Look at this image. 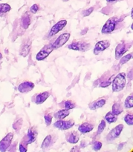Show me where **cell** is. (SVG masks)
I'll list each match as a JSON object with an SVG mask.
<instances>
[{"mask_svg":"<svg viewBox=\"0 0 133 152\" xmlns=\"http://www.w3.org/2000/svg\"><path fill=\"white\" fill-rule=\"evenodd\" d=\"M10 9H11V7L8 4H6V3L1 4H0V14L10 11Z\"/></svg>","mask_w":133,"mask_h":152,"instance_id":"cell-25","label":"cell"},{"mask_svg":"<svg viewBox=\"0 0 133 152\" xmlns=\"http://www.w3.org/2000/svg\"><path fill=\"white\" fill-rule=\"evenodd\" d=\"M120 22V20L118 17H112L109 19L107 21L104 25L103 26L102 30H101V33L104 34H111L112 32L116 29L117 27V24Z\"/></svg>","mask_w":133,"mask_h":152,"instance_id":"cell-2","label":"cell"},{"mask_svg":"<svg viewBox=\"0 0 133 152\" xmlns=\"http://www.w3.org/2000/svg\"><path fill=\"white\" fill-rule=\"evenodd\" d=\"M75 103L72 102L71 100H67L65 101V109H68V110H71L72 108H75Z\"/></svg>","mask_w":133,"mask_h":152,"instance_id":"cell-29","label":"cell"},{"mask_svg":"<svg viewBox=\"0 0 133 152\" xmlns=\"http://www.w3.org/2000/svg\"><path fill=\"white\" fill-rule=\"evenodd\" d=\"M74 126V123L72 120L65 121L63 120H59L54 123V126L60 130H68Z\"/></svg>","mask_w":133,"mask_h":152,"instance_id":"cell-8","label":"cell"},{"mask_svg":"<svg viewBox=\"0 0 133 152\" xmlns=\"http://www.w3.org/2000/svg\"><path fill=\"white\" fill-rule=\"evenodd\" d=\"M13 137V133H8L0 141V151L4 152L7 151V149L10 147V144H11Z\"/></svg>","mask_w":133,"mask_h":152,"instance_id":"cell-7","label":"cell"},{"mask_svg":"<svg viewBox=\"0 0 133 152\" xmlns=\"http://www.w3.org/2000/svg\"><path fill=\"white\" fill-rule=\"evenodd\" d=\"M106 128V122L105 120H101V123L99 124V126H98V132H97V134L99 135L101 134V133H102L103 132H104V129Z\"/></svg>","mask_w":133,"mask_h":152,"instance_id":"cell-27","label":"cell"},{"mask_svg":"<svg viewBox=\"0 0 133 152\" xmlns=\"http://www.w3.org/2000/svg\"><path fill=\"white\" fill-rule=\"evenodd\" d=\"M30 24H31V18H30V16L28 13H25L22 18V25L25 29H27V28L29 27Z\"/></svg>","mask_w":133,"mask_h":152,"instance_id":"cell-19","label":"cell"},{"mask_svg":"<svg viewBox=\"0 0 133 152\" xmlns=\"http://www.w3.org/2000/svg\"><path fill=\"white\" fill-rule=\"evenodd\" d=\"M51 141H52V137L51 135H48L46 138L43 140V143L41 145V148L43 149H46V148H48L49 146L51 144Z\"/></svg>","mask_w":133,"mask_h":152,"instance_id":"cell-23","label":"cell"},{"mask_svg":"<svg viewBox=\"0 0 133 152\" xmlns=\"http://www.w3.org/2000/svg\"><path fill=\"white\" fill-rule=\"evenodd\" d=\"M49 96H50V94L48 91H45L43 92V93L37 94V96H36V104L40 105V104L43 103V102L49 97Z\"/></svg>","mask_w":133,"mask_h":152,"instance_id":"cell-16","label":"cell"},{"mask_svg":"<svg viewBox=\"0 0 133 152\" xmlns=\"http://www.w3.org/2000/svg\"><path fill=\"white\" fill-rule=\"evenodd\" d=\"M39 10V6L37 4H34L30 8V11L33 13H36Z\"/></svg>","mask_w":133,"mask_h":152,"instance_id":"cell-33","label":"cell"},{"mask_svg":"<svg viewBox=\"0 0 133 152\" xmlns=\"http://www.w3.org/2000/svg\"><path fill=\"white\" fill-rule=\"evenodd\" d=\"M107 101H106L105 99H99V100H97L95 102H92L89 105V108L91 110H96L98 108H102L104 105L106 104Z\"/></svg>","mask_w":133,"mask_h":152,"instance_id":"cell-17","label":"cell"},{"mask_svg":"<svg viewBox=\"0 0 133 152\" xmlns=\"http://www.w3.org/2000/svg\"><path fill=\"white\" fill-rule=\"evenodd\" d=\"M79 135L76 132H71L70 133L67 134L66 140L67 142H70L71 144L77 143L79 141Z\"/></svg>","mask_w":133,"mask_h":152,"instance_id":"cell-15","label":"cell"},{"mask_svg":"<svg viewBox=\"0 0 133 152\" xmlns=\"http://www.w3.org/2000/svg\"><path fill=\"white\" fill-rule=\"evenodd\" d=\"M1 57H2V56H1V53H0V59H1Z\"/></svg>","mask_w":133,"mask_h":152,"instance_id":"cell-38","label":"cell"},{"mask_svg":"<svg viewBox=\"0 0 133 152\" xmlns=\"http://www.w3.org/2000/svg\"><path fill=\"white\" fill-rule=\"evenodd\" d=\"M67 25V21L63 19V20H60L59 22H57L51 28V29L50 30V32L48 34V37H52L54 35H56L57 34L60 32V31H62Z\"/></svg>","mask_w":133,"mask_h":152,"instance_id":"cell-6","label":"cell"},{"mask_svg":"<svg viewBox=\"0 0 133 152\" xmlns=\"http://www.w3.org/2000/svg\"><path fill=\"white\" fill-rule=\"evenodd\" d=\"M68 1V0H63V1Z\"/></svg>","mask_w":133,"mask_h":152,"instance_id":"cell-39","label":"cell"},{"mask_svg":"<svg viewBox=\"0 0 133 152\" xmlns=\"http://www.w3.org/2000/svg\"><path fill=\"white\" fill-rule=\"evenodd\" d=\"M105 120L109 123H114L117 121L118 117L117 115L113 114L112 112H108L105 116Z\"/></svg>","mask_w":133,"mask_h":152,"instance_id":"cell-20","label":"cell"},{"mask_svg":"<svg viewBox=\"0 0 133 152\" xmlns=\"http://www.w3.org/2000/svg\"><path fill=\"white\" fill-rule=\"evenodd\" d=\"M70 114V111L68 109L60 110L54 114V117L57 120H63Z\"/></svg>","mask_w":133,"mask_h":152,"instance_id":"cell-18","label":"cell"},{"mask_svg":"<svg viewBox=\"0 0 133 152\" xmlns=\"http://www.w3.org/2000/svg\"><path fill=\"white\" fill-rule=\"evenodd\" d=\"M132 53H129V54L126 55L125 56H123V57L120 60V65H124V64H126V62H129V60H130L131 59H132Z\"/></svg>","mask_w":133,"mask_h":152,"instance_id":"cell-26","label":"cell"},{"mask_svg":"<svg viewBox=\"0 0 133 152\" xmlns=\"http://www.w3.org/2000/svg\"><path fill=\"white\" fill-rule=\"evenodd\" d=\"M94 7H90V8L87 9V10H85L83 11V16H88L91 14V13L93 12Z\"/></svg>","mask_w":133,"mask_h":152,"instance_id":"cell-32","label":"cell"},{"mask_svg":"<svg viewBox=\"0 0 133 152\" xmlns=\"http://www.w3.org/2000/svg\"><path fill=\"white\" fill-rule=\"evenodd\" d=\"M125 142L124 143H121V144H119V145H118V150H119V151H120V150H121L122 148H123V145H125Z\"/></svg>","mask_w":133,"mask_h":152,"instance_id":"cell-36","label":"cell"},{"mask_svg":"<svg viewBox=\"0 0 133 152\" xmlns=\"http://www.w3.org/2000/svg\"><path fill=\"white\" fill-rule=\"evenodd\" d=\"M19 151H21V152L27 151V148L25 146H24L22 143L19 145Z\"/></svg>","mask_w":133,"mask_h":152,"instance_id":"cell-35","label":"cell"},{"mask_svg":"<svg viewBox=\"0 0 133 152\" xmlns=\"http://www.w3.org/2000/svg\"><path fill=\"white\" fill-rule=\"evenodd\" d=\"M34 83L29 81H25L19 85V87H18V91H19L20 93L25 94L31 91V90L34 89Z\"/></svg>","mask_w":133,"mask_h":152,"instance_id":"cell-12","label":"cell"},{"mask_svg":"<svg viewBox=\"0 0 133 152\" xmlns=\"http://www.w3.org/2000/svg\"><path fill=\"white\" fill-rule=\"evenodd\" d=\"M37 132L35 129H34V128H31V129L28 130V134H27V137H28V139L25 141V144L28 145V144L33 143V142L35 141L36 137H37Z\"/></svg>","mask_w":133,"mask_h":152,"instance_id":"cell-13","label":"cell"},{"mask_svg":"<svg viewBox=\"0 0 133 152\" xmlns=\"http://www.w3.org/2000/svg\"><path fill=\"white\" fill-rule=\"evenodd\" d=\"M107 2H112V1H117V0H107Z\"/></svg>","mask_w":133,"mask_h":152,"instance_id":"cell-37","label":"cell"},{"mask_svg":"<svg viewBox=\"0 0 133 152\" xmlns=\"http://www.w3.org/2000/svg\"><path fill=\"white\" fill-rule=\"evenodd\" d=\"M126 86V74L123 72L119 73L112 81V91H121Z\"/></svg>","mask_w":133,"mask_h":152,"instance_id":"cell-1","label":"cell"},{"mask_svg":"<svg viewBox=\"0 0 133 152\" xmlns=\"http://www.w3.org/2000/svg\"><path fill=\"white\" fill-rule=\"evenodd\" d=\"M68 48L71 50H77V51H86L90 48V45L85 42H72L71 45L68 46Z\"/></svg>","mask_w":133,"mask_h":152,"instance_id":"cell-5","label":"cell"},{"mask_svg":"<svg viewBox=\"0 0 133 152\" xmlns=\"http://www.w3.org/2000/svg\"><path fill=\"white\" fill-rule=\"evenodd\" d=\"M124 107L127 109L131 108L133 107V95L130 94L129 96H127L124 102Z\"/></svg>","mask_w":133,"mask_h":152,"instance_id":"cell-24","label":"cell"},{"mask_svg":"<svg viewBox=\"0 0 133 152\" xmlns=\"http://www.w3.org/2000/svg\"><path fill=\"white\" fill-rule=\"evenodd\" d=\"M30 49H31V42L28 43V42L25 43V44L22 46V50H21V52H20L21 56H22L23 57L27 56V55L29 53Z\"/></svg>","mask_w":133,"mask_h":152,"instance_id":"cell-21","label":"cell"},{"mask_svg":"<svg viewBox=\"0 0 133 152\" xmlns=\"http://www.w3.org/2000/svg\"><path fill=\"white\" fill-rule=\"evenodd\" d=\"M92 148H93L94 151H99V150H101V148H102V143H101V142H99V141H95L93 143V146H92Z\"/></svg>","mask_w":133,"mask_h":152,"instance_id":"cell-30","label":"cell"},{"mask_svg":"<svg viewBox=\"0 0 133 152\" xmlns=\"http://www.w3.org/2000/svg\"><path fill=\"white\" fill-rule=\"evenodd\" d=\"M111 83H112V78H109L108 80H107V81L103 82V83L100 85V86L102 88L107 87V86H109L110 84H111Z\"/></svg>","mask_w":133,"mask_h":152,"instance_id":"cell-34","label":"cell"},{"mask_svg":"<svg viewBox=\"0 0 133 152\" xmlns=\"http://www.w3.org/2000/svg\"><path fill=\"white\" fill-rule=\"evenodd\" d=\"M70 36H71V34L69 33H64V34H62L61 35H60L58 37V38L55 40L54 42L52 44V47H53L54 50L60 48L62 45H64L68 41V39L70 38Z\"/></svg>","mask_w":133,"mask_h":152,"instance_id":"cell-3","label":"cell"},{"mask_svg":"<svg viewBox=\"0 0 133 152\" xmlns=\"http://www.w3.org/2000/svg\"><path fill=\"white\" fill-rule=\"evenodd\" d=\"M0 1H1V0H0Z\"/></svg>","mask_w":133,"mask_h":152,"instance_id":"cell-40","label":"cell"},{"mask_svg":"<svg viewBox=\"0 0 133 152\" xmlns=\"http://www.w3.org/2000/svg\"><path fill=\"white\" fill-rule=\"evenodd\" d=\"M123 129V126L122 124L118 125L116 127H115L112 130H111V132L109 133V134L107 135V140L108 141H112L114 140H115L116 138L120 136L121 133L122 132Z\"/></svg>","mask_w":133,"mask_h":152,"instance_id":"cell-9","label":"cell"},{"mask_svg":"<svg viewBox=\"0 0 133 152\" xmlns=\"http://www.w3.org/2000/svg\"><path fill=\"white\" fill-rule=\"evenodd\" d=\"M128 48L126 47V45L124 42L119 43L115 48V59H119L122 57L123 54L126 52Z\"/></svg>","mask_w":133,"mask_h":152,"instance_id":"cell-11","label":"cell"},{"mask_svg":"<svg viewBox=\"0 0 133 152\" xmlns=\"http://www.w3.org/2000/svg\"><path fill=\"white\" fill-rule=\"evenodd\" d=\"M94 129V126L92 124H90L89 123H84L80 125L78 127V131L82 134L89 133L92 132Z\"/></svg>","mask_w":133,"mask_h":152,"instance_id":"cell-14","label":"cell"},{"mask_svg":"<svg viewBox=\"0 0 133 152\" xmlns=\"http://www.w3.org/2000/svg\"><path fill=\"white\" fill-rule=\"evenodd\" d=\"M124 121L129 126H132L133 125V117L132 114H126L124 117Z\"/></svg>","mask_w":133,"mask_h":152,"instance_id":"cell-28","label":"cell"},{"mask_svg":"<svg viewBox=\"0 0 133 152\" xmlns=\"http://www.w3.org/2000/svg\"><path fill=\"white\" fill-rule=\"evenodd\" d=\"M54 48L52 47V44L47 45H45L41 50H40L36 56V59L38 61H42L43 59H45L46 58H47L48 56V55L53 51Z\"/></svg>","mask_w":133,"mask_h":152,"instance_id":"cell-4","label":"cell"},{"mask_svg":"<svg viewBox=\"0 0 133 152\" xmlns=\"http://www.w3.org/2000/svg\"><path fill=\"white\" fill-rule=\"evenodd\" d=\"M113 113L115 115H119L120 114H121L123 112V108H122L121 104L119 103V102H115L114 105H112V111Z\"/></svg>","mask_w":133,"mask_h":152,"instance_id":"cell-22","label":"cell"},{"mask_svg":"<svg viewBox=\"0 0 133 152\" xmlns=\"http://www.w3.org/2000/svg\"><path fill=\"white\" fill-rule=\"evenodd\" d=\"M110 42L109 41H107V40H101V41H99L95 45V47L93 50L94 53L95 55H98L101 52L104 51L106 49L108 48Z\"/></svg>","mask_w":133,"mask_h":152,"instance_id":"cell-10","label":"cell"},{"mask_svg":"<svg viewBox=\"0 0 133 152\" xmlns=\"http://www.w3.org/2000/svg\"><path fill=\"white\" fill-rule=\"evenodd\" d=\"M52 115L51 114H48L46 115H45L44 119L45 121H46V126H50L51 124V121H52Z\"/></svg>","mask_w":133,"mask_h":152,"instance_id":"cell-31","label":"cell"}]
</instances>
